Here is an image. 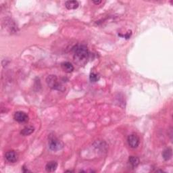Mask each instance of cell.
Masks as SVG:
<instances>
[{
  "instance_id": "4fadbf2b",
  "label": "cell",
  "mask_w": 173,
  "mask_h": 173,
  "mask_svg": "<svg viewBox=\"0 0 173 173\" xmlns=\"http://www.w3.org/2000/svg\"><path fill=\"white\" fill-rule=\"evenodd\" d=\"M100 79V76H99L97 74H96L95 73H92L90 74L89 76V80L92 83H96V82L99 81Z\"/></svg>"
},
{
  "instance_id": "277c9868",
  "label": "cell",
  "mask_w": 173,
  "mask_h": 173,
  "mask_svg": "<svg viewBox=\"0 0 173 173\" xmlns=\"http://www.w3.org/2000/svg\"><path fill=\"white\" fill-rule=\"evenodd\" d=\"M127 142L128 144L131 148H137L139 146V143H140V139L139 138V137L135 134H131L130 135L128 136L127 138Z\"/></svg>"
},
{
  "instance_id": "8992f818",
  "label": "cell",
  "mask_w": 173,
  "mask_h": 173,
  "mask_svg": "<svg viewBox=\"0 0 173 173\" xmlns=\"http://www.w3.org/2000/svg\"><path fill=\"white\" fill-rule=\"evenodd\" d=\"M5 158L6 160L11 163H14L18 160V154L14 151H8L5 154Z\"/></svg>"
},
{
  "instance_id": "5b68a950",
  "label": "cell",
  "mask_w": 173,
  "mask_h": 173,
  "mask_svg": "<svg viewBox=\"0 0 173 173\" xmlns=\"http://www.w3.org/2000/svg\"><path fill=\"white\" fill-rule=\"evenodd\" d=\"M14 119L19 123H24L29 120V116L25 112L18 111L15 112L14 115Z\"/></svg>"
},
{
  "instance_id": "9c48e42d",
  "label": "cell",
  "mask_w": 173,
  "mask_h": 173,
  "mask_svg": "<svg viewBox=\"0 0 173 173\" xmlns=\"http://www.w3.org/2000/svg\"><path fill=\"white\" fill-rule=\"evenodd\" d=\"M79 5V2L75 0L73 1H67L65 2V6L68 10H75L78 8Z\"/></svg>"
},
{
  "instance_id": "3957f363",
  "label": "cell",
  "mask_w": 173,
  "mask_h": 173,
  "mask_svg": "<svg viewBox=\"0 0 173 173\" xmlns=\"http://www.w3.org/2000/svg\"><path fill=\"white\" fill-rule=\"evenodd\" d=\"M48 145L49 149L52 151H54V152L62 150L63 146H64L62 142L55 136L49 137Z\"/></svg>"
},
{
  "instance_id": "52a82bcc",
  "label": "cell",
  "mask_w": 173,
  "mask_h": 173,
  "mask_svg": "<svg viewBox=\"0 0 173 173\" xmlns=\"http://www.w3.org/2000/svg\"><path fill=\"white\" fill-rule=\"evenodd\" d=\"M62 69L66 73H70L74 70L73 65L69 62H64L61 64Z\"/></svg>"
},
{
  "instance_id": "6da1fadb",
  "label": "cell",
  "mask_w": 173,
  "mask_h": 173,
  "mask_svg": "<svg viewBox=\"0 0 173 173\" xmlns=\"http://www.w3.org/2000/svg\"><path fill=\"white\" fill-rule=\"evenodd\" d=\"M75 57L79 60L85 59L89 55V49L85 45H76L73 48Z\"/></svg>"
},
{
  "instance_id": "ba28073f",
  "label": "cell",
  "mask_w": 173,
  "mask_h": 173,
  "mask_svg": "<svg viewBox=\"0 0 173 173\" xmlns=\"http://www.w3.org/2000/svg\"><path fill=\"white\" fill-rule=\"evenodd\" d=\"M57 168V163L56 161H50L47 163L45 166V170L47 172H53L56 171V170Z\"/></svg>"
},
{
  "instance_id": "30bf717a",
  "label": "cell",
  "mask_w": 173,
  "mask_h": 173,
  "mask_svg": "<svg viewBox=\"0 0 173 173\" xmlns=\"http://www.w3.org/2000/svg\"><path fill=\"white\" fill-rule=\"evenodd\" d=\"M172 156V150L171 147H168L164 150L162 152V157L165 161L171 160Z\"/></svg>"
},
{
  "instance_id": "7a4b0ae2",
  "label": "cell",
  "mask_w": 173,
  "mask_h": 173,
  "mask_svg": "<svg viewBox=\"0 0 173 173\" xmlns=\"http://www.w3.org/2000/svg\"><path fill=\"white\" fill-rule=\"evenodd\" d=\"M46 82L49 87L54 90H57L59 91H64V87L58 81L56 75H49L46 79Z\"/></svg>"
},
{
  "instance_id": "7c38bea8",
  "label": "cell",
  "mask_w": 173,
  "mask_h": 173,
  "mask_svg": "<svg viewBox=\"0 0 173 173\" xmlns=\"http://www.w3.org/2000/svg\"><path fill=\"white\" fill-rule=\"evenodd\" d=\"M34 131H35L34 127H25L24 128H23V129L21 131L20 134H22V135L27 136V135H29V134H32L34 132Z\"/></svg>"
},
{
  "instance_id": "5bb4252c",
  "label": "cell",
  "mask_w": 173,
  "mask_h": 173,
  "mask_svg": "<svg viewBox=\"0 0 173 173\" xmlns=\"http://www.w3.org/2000/svg\"><path fill=\"white\" fill-rule=\"evenodd\" d=\"M93 4H96V5H98V4H101V1H93Z\"/></svg>"
},
{
  "instance_id": "8fae6325",
  "label": "cell",
  "mask_w": 173,
  "mask_h": 173,
  "mask_svg": "<svg viewBox=\"0 0 173 173\" xmlns=\"http://www.w3.org/2000/svg\"><path fill=\"white\" fill-rule=\"evenodd\" d=\"M128 163L133 168H135L139 164V159L136 156H131L128 158Z\"/></svg>"
}]
</instances>
